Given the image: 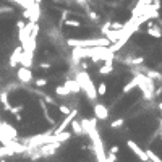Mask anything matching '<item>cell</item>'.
Returning a JSON list of instances; mask_svg holds the SVG:
<instances>
[{
	"instance_id": "cell-1",
	"label": "cell",
	"mask_w": 162,
	"mask_h": 162,
	"mask_svg": "<svg viewBox=\"0 0 162 162\" xmlns=\"http://www.w3.org/2000/svg\"><path fill=\"white\" fill-rule=\"evenodd\" d=\"M76 81H78V84L81 86V89L86 92V96L91 99V101H96L97 99V88L96 84L92 83V80L89 78V75L86 71H80L78 75H76Z\"/></svg>"
},
{
	"instance_id": "cell-2",
	"label": "cell",
	"mask_w": 162,
	"mask_h": 162,
	"mask_svg": "<svg viewBox=\"0 0 162 162\" xmlns=\"http://www.w3.org/2000/svg\"><path fill=\"white\" fill-rule=\"evenodd\" d=\"M127 146H128V148H130L133 152H135V154H136V156H138V157L143 160V162H148V160H149V157H148V154H146V149H141V148L136 144L135 141L128 139V141H127Z\"/></svg>"
},
{
	"instance_id": "cell-3",
	"label": "cell",
	"mask_w": 162,
	"mask_h": 162,
	"mask_svg": "<svg viewBox=\"0 0 162 162\" xmlns=\"http://www.w3.org/2000/svg\"><path fill=\"white\" fill-rule=\"evenodd\" d=\"M76 113H78V110H71L70 113H68V115H65V120L60 123V125L59 127H57L55 130H54V133H60V131H65L66 130V127H68V125H71V120L76 117Z\"/></svg>"
},
{
	"instance_id": "cell-4",
	"label": "cell",
	"mask_w": 162,
	"mask_h": 162,
	"mask_svg": "<svg viewBox=\"0 0 162 162\" xmlns=\"http://www.w3.org/2000/svg\"><path fill=\"white\" fill-rule=\"evenodd\" d=\"M16 76H18V80H20L21 83H29V81L33 80V71H31V68L21 66V68H18Z\"/></svg>"
},
{
	"instance_id": "cell-5",
	"label": "cell",
	"mask_w": 162,
	"mask_h": 162,
	"mask_svg": "<svg viewBox=\"0 0 162 162\" xmlns=\"http://www.w3.org/2000/svg\"><path fill=\"white\" fill-rule=\"evenodd\" d=\"M94 115L97 120H107L109 118V110L104 104H96L94 106Z\"/></svg>"
},
{
	"instance_id": "cell-6",
	"label": "cell",
	"mask_w": 162,
	"mask_h": 162,
	"mask_svg": "<svg viewBox=\"0 0 162 162\" xmlns=\"http://www.w3.org/2000/svg\"><path fill=\"white\" fill-rule=\"evenodd\" d=\"M151 37H156V39H160L162 37V28L159 26V23H152L151 26H148V31H146Z\"/></svg>"
},
{
	"instance_id": "cell-7",
	"label": "cell",
	"mask_w": 162,
	"mask_h": 162,
	"mask_svg": "<svg viewBox=\"0 0 162 162\" xmlns=\"http://www.w3.org/2000/svg\"><path fill=\"white\" fill-rule=\"evenodd\" d=\"M63 86L70 91V94H78L81 91V86L78 84V81H76V80H66Z\"/></svg>"
},
{
	"instance_id": "cell-8",
	"label": "cell",
	"mask_w": 162,
	"mask_h": 162,
	"mask_svg": "<svg viewBox=\"0 0 162 162\" xmlns=\"http://www.w3.org/2000/svg\"><path fill=\"white\" fill-rule=\"evenodd\" d=\"M21 54H23V47H16V49L13 50V54L10 55V66H16L18 63H20L21 60Z\"/></svg>"
},
{
	"instance_id": "cell-9",
	"label": "cell",
	"mask_w": 162,
	"mask_h": 162,
	"mask_svg": "<svg viewBox=\"0 0 162 162\" xmlns=\"http://www.w3.org/2000/svg\"><path fill=\"white\" fill-rule=\"evenodd\" d=\"M71 130H73L75 135H78V136H83V135H84V130H83L81 122H80V120H76V118H73V120H71Z\"/></svg>"
},
{
	"instance_id": "cell-10",
	"label": "cell",
	"mask_w": 162,
	"mask_h": 162,
	"mask_svg": "<svg viewBox=\"0 0 162 162\" xmlns=\"http://www.w3.org/2000/svg\"><path fill=\"white\" fill-rule=\"evenodd\" d=\"M138 81H139V78H138V75L135 76V78H133L128 84H125V86H123V89H122V94H128L131 89H135L136 86H138Z\"/></svg>"
},
{
	"instance_id": "cell-11",
	"label": "cell",
	"mask_w": 162,
	"mask_h": 162,
	"mask_svg": "<svg viewBox=\"0 0 162 162\" xmlns=\"http://www.w3.org/2000/svg\"><path fill=\"white\" fill-rule=\"evenodd\" d=\"M39 104H41V107H42V113H44V117L47 118V122H49V123H54L55 120H54V117H50V115H49V107H47L45 101L39 99Z\"/></svg>"
},
{
	"instance_id": "cell-12",
	"label": "cell",
	"mask_w": 162,
	"mask_h": 162,
	"mask_svg": "<svg viewBox=\"0 0 162 162\" xmlns=\"http://www.w3.org/2000/svg\"><path fill=\"white\" fill-rule=\"evenodd\" d=\"M112 70H113V65H112V62H106L101 68H99V73L101 75H110L112 73Z\"/></svg>"
},
{
	"instance_id": "cell-13",
	"label": "cell",
	"mask_w": 162,
	"mask_h": 162,
	"mask_svg": "<svg viewBox=\"0 0 162 162\" xmlns=\"http://www.w3.org/2000/svg\"><path fill=\"white\" fill-rule=\"evenodd\" d=\"M55 94H57V96H62V97H68V96H71L70 91L66 89V88L63 86V84H60V86H57V88H55Z\"/></svg>"
},
{
	"instance_id": "cell-14",
	"label": "cell",
	"mask_w": 162,
	"mask_h": 162,
	"mask_svg": "<svg viewBox=\"0 0 162 162\" xmlns=\"http://www.w3.org/2000/svg\"><path fill=\"white\" fill-rule=\"evenodd\" d=\"M146 154H148L149 160H152V162H162V159H160L152 149H146Z\"/></svg>"
},
{
	"instance_id": "cell-15",
	"label": "cell",
	"mask_w": 162,
	"mask_h": 162,
	"mask_svg": "<svg viewBox=\"0 0 162 162\" xmlns=\"http://www.w3.org/2000/svg\"><path fill=\"white\" fill-rule=\"evenodd\" d=\"M63 24H65V26H71V28H80V26H81V21H78V20H68V18H65Z\"/></svg>"
},
{
	"instance_id": "cell-16",
	"label": "cell",
	"mask_w": 162,
	"mask_h": 162,
	"mask_svg": "<svg viewBox=\"0 0 162 162\" xmlns=\"http://www.w3.org/2000/svg\"><path fill=\"white\" fill-rule=\"evenodd\" d=\"M106 92H107V84L102 81L97 84V96H106Z\"/></svg>"
},
{
	"instance_id": "cell-17",
	"label": "cell",
	"mask_w": 162,
	"mask_h": 162,
	"mask_svg": "<svg viewBox=\"0 0 162 162\" xmlns=\"http://www.w3.org/2000/svg\"><path fill=\"white\" fill-rule=\"evenodd\" d=\"M144 75H146V76H149L151 80H162V75H160L159 71H152V70H148Z\"/></svg>"
},
{
	"instance_id": "cell-18",
	"label": "cell",
	"mask_w": 162,
	"mask_h": 162,
	"mask_svg": "<svg viewBox=\"0 0 162 162\" xmlns=\"http://www.w3.org/2000/svg\"><path fill=\"white\" fill-rule=\"evenodd\" d=\"M123 123H125V118H117L110 123V128H122Z\"/></svg>"
},
{
	"instance_id": "cell-19",
	"label": "cell",
	"mask_w": 162,
	"mask_h": 162,
	"mask_svg": "<svg viewBox=\"0 0 162 162\" xmlns=\"http://www.w3.org/2000/svg\"><path fill=\"white\" fill-rule=\"evenodd\" d=\"M88 16L91 18L92 21H99V20H101V16H99L96 12H92V10H88Z\"/></svg>"
},
{
	"instance_id": "cell-20",
	"label": "cell",
	"mask_w": 162,
	"mask_h": 162,
	"mask_svg": "<svg viewBox=\"0 0 162 162\" xmlns=\"http://www.w3.org/2000/svg\"><path fill=\"white\" fill-rule=\"evenodd\" d=\"M59 112L63 113V115H68V113L71 112V109H70L68 106H59Z\"/></svg>"
},
{
	"instance_id": "cell-21",
	"label": "cell",
	"mask_w": 162,
	"mask_h": 162,
	"mask_svg": "<svg viewBox=\"0 0 162 162\" xmlns=\"http://www.w3.org/2000/svg\"><path fill=\"white\" fill-rule=\"evenodd\" d=\"M36 86H37V88L47 86V80H45V78H37V80H36Z\"/></svg>"
},
{
	"instance_id": "cell-22",
	"label": "cell",
	"mask_w": 162,
	"mask_h": 162,
	"mask_svg": "<svg viewBox=\"0 0 162 162\" xmlns=\"http://www.w3.org/2000/svg\"><path fill=\"white\" fill-rule=\"evenodd\" d=\"M144 62V57H136V59H130V63L131 65H139Z\"/></svg>"
},
{
	"instance_id": "cell-23",
	"label": "cell",
	"mask_w": 162,
	"mask_h": 162,
	"mask_svg": "<svg viewBox=\"0 0 162 162\" xmlns=\"http://www.w3.org/2000/svg\"><path fill=\"white\" fill-rule=\"evenodd\" d=\"M122 28H123V24H122V23H117V21L110 23V29H122Z\"/></svg>"
},
{
	"instance_id": "cell-24",
	"label": "cell",
	"mask_w": 162,
	"mask_h": 162,
	"mask_svg": "<svg viewBox=\"0 0 162 162\" xmlns=\"http://www.w3.org/2000/svg\"><path fill=\"white\" fill-rule=\"evenodd\" d=\"M115 160H117V154L109 152V154H107V162H115Z\"/></svg>"
},
{
	"instance_id": "cell-25",
	"label": "cell",
	"mask_w": 162,
	"mask_h": 162,
	"mask_svg": "<svg viewBox=\"0 0 162 162\" xmlns=\"http://www.w3.org/2000/svg\"><path fill=\"white\" fill-rule=\"evenodd\" d=\"M44 97H45V102L49 104V106H55V101H54L50 96H44Z\"/></svg>"
},
{
	"instance_id": "cell-26",
	"label": "cell",
	"mask_w": 162,
	"mask_h": 162,
	"mask_svg": "<svg viewBox=\"0 0 162 162\" xmlns=\"http://www.w3.org/2000/svg\"><path fill=\"white\" fill-rule=\"evenodd\" d=\"M24 26H26V21H24V20H18V23H16L18 29H21V28H24Z\"/></svg>"
},
{
	"instance_id": "cell-27",
	"label": "cell",
	"mask_w": 162,
	"mask_h": 162,
	"mask_svg": "<svg viewBox=\"0 0 162 162\" xmlns=\"http://www.w3.org/2000/svg\"><path fill=\"white\" fill-rule=\"evenodd\" d=\"M152 5H154L157 10H160V0H152Z\"/></svg>"
},
{
	"instance_id": "cell-28",
	"label": "cell",
	"mask_w": 162,
	"mask_h": 162,
	"mask_svg": "<svg viewBox=\"0 0 162 162\" xmlns=\"http://www.w3.org/2000/svg\"><path fill=\"white\" fill-rule=\"evenodd\" d=\"M118 149H120L118 146H112V148H110V152H112V154H118Z\"/></svg>"
},
{
	"instance_id": "cell-29",
	"label": "cell",
	"mask_w": 162,
	"mask_h": 162,
	"mask_svg": "<svg viewBox=\"0 0 162 162\" xmlns=\"http://www.w3.org/2000/svg\"><path fill=\"white\" fill-rule=\"evenodd\" d=\"M81 7H88V0H76Z\"/></svg>"
},
{
	"instance_id": "cell-30",
	"label": "cell",
	"mask_w": 162,
	"mask_h": 162,
	"mask_svg": "<svg viewBox=\"0 0 162 162\" xmlns=\"http://www.w3.org/2000/svg\"><path fill=\"white\" fill-rule=\"evenodd\" d=\"M39 66H41V68H45V70H47V68H50V65H49V63H41Z\"/></svg>"
},
{
	"instance_id": "cell-31",
	"label": "cell",
	"mask_w": 162,
	"mask_h": 162,
	"mask_svg": "<svg viewBox=\"0 0 162 162\" xmlns=\"http://www.w3.org/2000/svg\"><path fill=\"white\" fill-rule=\"evenodd\" d=\"M157 23H159V26H160V28H162V18H160V16H159V18H157Z\"/></svg>"
},
{
	"instance_id": "cell-32",
	"label": "cell",
	"mask_w": 162,
	"mask_h": 162,
	"mask_svg": "<svg viewBox=\"0 0 162 162\" xmlns=\"http://www.w3.org/2000/svg\"><path fill=\"white\" fill-rule=\"evenodd\" d=\"M157 109H159V110L162 112V102H159V104H157Z\"/></svg>"
},
{
	"instance_id": "cell-33",
	"label": "cell",
	"mask_w": 162,
	"mask_h": 162,
	"mask_svg": "<svg viewBox=\"0 0 162 162\" xmlns=\"http://www.w3.org/2000/svg\"><path fill=\"white\" fill-rule=\"evenodd\" d=\"M159 123H160V128H162V118H160V122H159Z\"/></svg>"
},
{
	"instance_id": "cell-34",
	"label": "cell",
	"mask_w": 162,
	"mask_h": 162,
	"mask_svg": "<svg viewBox=\"0 0 162 162\" xmlns=\"http://www.w3.org/2000/svg\"><path fill=\"white\" fill-rule=\"evenodd\" d=\"M0 162H5V160H2V159H0Z\"/></svg>"
},
{
	"instance_id": "cell-35",
	"label": "cell",
	"mask_w": 162,
	"mask_h": 162,
	"mask_svg": "<svg viewBox=\"0 0 162 162\" xmlns=\"http://www.w3.org/2000/svg\"><path fill=\"white\" fill-rule=\"evenodd\" d=\"M0 83H2V78H0Z\"/></svg>"
},
{
	"instance_id": "cell-36",
	"label": "cell",
	"mask_w": 162,
	"mask_h": 162,
	"mask_svg": "<svg viewBox=\"0 0 162 162\" xmlns=\"http://www.w3.org/2000/svg\"><path fill=\"white\" fill-rule=\"evenodd\" d=\"M148 162H152V160H148Z\"/></svg>"
},
{
	"instance_id": "cell-37",
	"label": "cell",
	"mask_w": 162,
	"mask_h": 162,
	"mask_svg": "<svg viewBox=\"0 0 162 162\" xmlns=\"http://www.w3.org/2000/svg\"><path fill=\"white\" fill-rule=\"evenodd\" d=\"M50 162H52V160H50Z\"/></svg>"
}]
</instances>
